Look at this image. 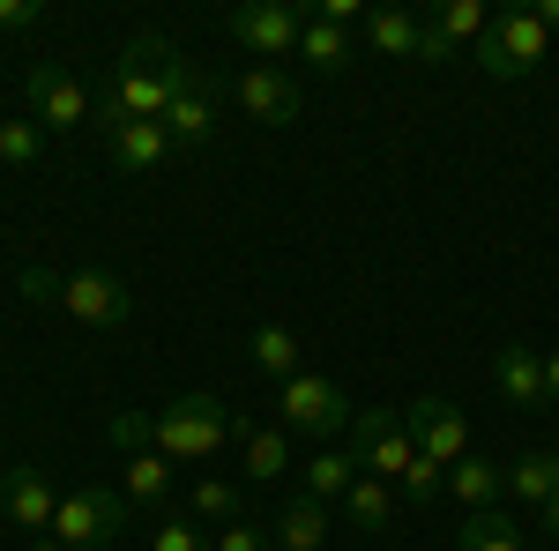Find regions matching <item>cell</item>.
Wrapping results in <instances>:
<instances>
[{"mask_svg": "<svg viewBox=\"0 0 559 551\" xmlns=\"http://www.w3.org/2000/svg\"><path fill=\"white\" fill-rule=\"evenodd\" d=\"M128 492H105V484H83V492H60V507H52V544L68 551H105L120 529H128Z\"/></svg>", "mask_w": 559, "mask_h": 551, "instance_id": "277c9868", "label": "cell"}, {"mask_svg": "<svg viewBox=\"0 0 559 551\" xmlns=\"http://www.w3.org/2000/svg\"><path fill=\"white\" fill-rule=\"evenodd\" d=\"M492 387H500L508 410H545V358L522 350V343H508V350L492 358Z\"/></svg>", "mask_w": 559, "mask_h": 551, "instance_id": "9a60e30c", "label": "cell"}, {"mask_svg": "<svg viewBox=\"0 0 559 551\" xmlns=\"http://www.w3.org/2000/svg\"><path fill=\"white\" fill-rule=\"evenodd\" d=\"M187 514L194 522H239V484H224V477H194V492H187Z\"/></svg>", "mask_w": 559, "mask_h": 551, "instance_id": "4316f807", "label": "cell"}, {"mask_svg": "<svg viewBox=\"0 0 559 551\" xmlns=\"http://www.w3.org/2000/svg\"><path fill=\"white\" fill-rule=\"evenodd\" d=\"M45 157V128L31 112H15V120H0V165H38Z\"/></svg>", "mask_w": 559, "mask_h": 551, "instance_id": "f1b7e54d", "label": "cell"}, {"mask_svg": "<svg viewBox=\"0 0 559 551\" xmlns=\"http://www.w3.org/2000/svg\"><path fill=\"white\" fill-rule=\"evenodd\" d=\"M440 484H448V469H432L426 455H418V463L403 469V484H395V492H403L411 507H432V500H440Z\"/></svg>", "mask_w": 559, "mask_h": 551, "instance_id": "1f68e13d", "label": "cell"}, {"mask_svg": "<svg viewBox=\"0 0 559 551\" xmlns=\"http://www.w3.org/2000/svg\"><path fill=\"white\" fill-rule=\"evenodd\" d=\"M23 298H38V306H45V298H52V268H23Z\"/></svg>", "mask_w": 559, "mask_h": 551, "instance_id": "e575fe53", "label": "cell"}, {"mask_svg": "<svg viewBox=\"0 0 559 551\" xmlns=\"http://www.w3.org/2000/svg\"><path fill=\"white\" fill-rule=\"evenodd\" d=\"M45 306H60V313L83 321V328H128L134 321V291H128V276H112V268L52 276V298H45Z\"/></svg>", "mask_w": 559, "mask_h": 551, "instance_id": "5b68a950", "label": "cell"}, {"mask_svg": "<svg viewBox=\"0 0 559 551\" xmlns=\"http://www.w3.org/2000/svg\"><path fill=\"white\" fill-rule=\"evenodd\" d=\"M492 31V15H485V0H440L426 15V38H418V60L440 68V60H463L477 38Z\"/></svg>", "mask_w": 559, "mask_h": 551, "instance_id": "8fae6325", "label": "cell"}, {"mask_svg": "<svg viewBox=\"0 0 559 551\" xmlns=\"http://www.w3.org/2000/svg\"><path fill=\"white\" fill-rule=\"evenodd\" d=\"M299 75L292 68H247L239 75V105H247V120H261V128H292L299 120Z\"/></svg>", "mask_w": 559, "mask_h": 551, "instance_id": "7c38bea8", "label": "cell"}, {"mask_svg": "<svg viewBox=\"0 0 559 551\" xmlns=\"http://www.w3.org/2000/svg\"><path fill=\"white\" fill-rule=\"evenodd\" d=\"M105 440H112L120 455H150V447H157V418H142V410H120V418L105 424Z\"/></svg>", "mask_w": 559, "mask_h": 551, "instance_id": "f546056e", "label": "cell"}, {"mask_svg": "<svg viewBox=\"0 0 559 551\" xmlns=\"http://www.w3.org/2000/svg\"><path fill=\"white\" fill-rule=\"evenodd\" d=\"M247 358H254L269 381H299V373H306V366H299L306 350H299V336H292L284 321H261L254 336H247Z\"/></svg>", "mask_w": 559, "mask_h": 551, "instance_id": "ac0fdd59", "label": "cell"}, {"mask_svg": "<svg viewBox=\"0 0 559 551\" xmlns=\"http://www.w3.org/2000/svg\"><path fill=\"white\" fill-rule=\"evenodd\" d=\"M448 492H455L471 514H485V507L508 500V477H500V463H485V455H463V463L448 469Z\"/></svg>", "mask_w": 559, "mask_h": 551, "instance_id": "d6986e66", "label": "cell"}, {"mask_svg": "<svg viewBox=\"0 0 559 551\" xmlns=\"http://www.w3.org/2000/svg\"><path fill=\"white\" fill-rule=\"evenodd\" d=\"M38 23H45L38 0H0V31H38Z\"/></svg>", "mask_w": 559, "mask_h": 551, "instance_id": "836d02e7", "label": "cell"}, {"mask_svg": "<svg viewBox=\"0 0 559 551\" xmlns=\"http://www.w3.org/2000/svg\"><path fill=\"white\" fill-rule=\"evenodd\" d=\"M299 60L313 68V75H344V68H350V31H344V23H321V15H306Z\"/></svg>", "mask_w": 559, "mask_h": 551, "instance_id": "603a6c76", "label": "cell"}, {"mask_svg": "<svg viewBox=\"0 0 559 551\" xmlns=\"http://www.w3.org/2000/svg\"><path fill=\"white\" fill-rule=\"evenodd\" d=\"M231 38L247 45L261 68H276V60H299L306 8H292V0H247V8H231Z\"/></svg>", "mask_w": 559, "mask_h": 551, "instance_id": "ba28073f", "label": "cell"}, {"mask_svg": "<svg viewBox=\"0 0 559 551\" xmlns=\"http://www.w3.org/2000/svg\"><path fill=\"white\" fill-rule=\"evenodd\" d=\"M269 537H276V551H321V544H329V507L299 492L292 507L276 514V529H269Z\"/></svg>", "mask_w": 559, "mask_h": 551, "instance_id": "ffe728a7", "label": "cell"}, {"mask_svg": "<svg viewBox=\"0 0 559 551\" xmlns=\"http://www.w3.org/2000/svg\"><path fill=\"white\" fill-rule=\"evenodd\" d=\"M52 507H60V492H52V477H45V469L23 463V469H8V477H0V514H8L23 537H45V529H52Z\"/></svg>", "mask_w": 559, "mask_h": 551, "instance_id": "4fadbf2b", "label": "cell"}, {"mask_svg": "<svg viewBox=\"0 0 559 551\" xmlns=\"http://www.w3.org/2000/svg\"><path fill=\"white\" fill-rule=\"evenodd\" d=\"M276 418L292 424V432H313V440H344L350 432V395L329 373H299V381H284V395H276Z\"/></svg>", "mask_w": 559, "mask_h": 551, "instance_id": "52a82bcc", "label": "cell"}, {"mask_svg": "<svg viewBox=\"0 0 559 551\" xmlns=\"http://www.w3.org/2000/svg\"><path fill=\"white\" fill-rule=\"evenodd\" d=\"M552 52V31L530 15V8H500L492 15V31L471 45V60L492 75V83H522V75H537V60Z\"/></svg>", "mask_w": 559, "mask_h": 551, "instance_id": "3957f363", "label": "cell"}, {"mask_svg": "<svg viewBox=\"0 0 559 551\" xmlns=\"http://www.w3.org/2000/svg\"><path fill=\"white\" fill-rule=\"evenodd\" d=\"M105 149H112V165L128 171V179H150L157 165H173V134H165V120H128L120 134H105Z\"/></svg>", "mask_w": 559, "mask_h": 551, "instance_id": "5bb4252c", "label": "cell"}, {"mask_svg": "<svg viewBox=\"0 0 559 551\" xmlns=\"http://www.w3.org/2000/svg\"><path fill=\"white\" fill-rule=\"evenodd\" d=\"M165 134H173V149H202V142L216 134V83H210V75H194V83L173 97Z\"/></svg>", "mask_w": 559, "mask_h": 551, "instance_id": "2e32d148", "label": "cell"}, {"mask_svg": "<svg viewBox=\"0 0 559 551\" xmlns=\"http://www.w3.org/2000/svg\"><path fill=\"white\" fill-rule=\"evenodd\" d=\"M224 440H239V418H231L216 395H173V403L157 410V455L173 469L210 463Z\"/></svg>", "mask_w": 559, "mask_h": 551, "instance_id": "7a4b0ae2", "label": "cell"}, {"mask_svg": "<svg viewBox=\"0 0 559 551\" xmlns=\"http://www.w3.org/2000/svg\"><path fill=\"white\" fill-rule=\"evenodd\" d=\"M418 38H426V15H411V8H373L366 15V45L381 60H418Z\"/></svg>", "mask_w": 559, "mask_h": 551, "instance_id": "e0dca14e", "label": "cell"}, {"mask_svg": "<svg viewBox=\"0 0 559 551\" xmlns=\"http://www.w3.org/2000/svg\"><path fill=\"white\" fill-rule=\"evenodd\" d=\"M545 537H552V551H559V492L545 500Z\"/></svg>", "mask_w": 559, "mask_h": 551, "instance_id": "8d00e7d4", "label": "cell"}, {"mask_svg": "<svg viewBox=\"0 0 559 551\" xmlns=\"http://www.w3.org/2000/svg\"><path fill=\"white\" fill-rule=\"evenodd\" d=\"M455 551H530V544H522V529H515V514H508V507H485V514H463Z\"/></svg>", "mask_w": 559, "mask_h": 551, "instance_id": "7402d4cb", "label": "cell"}, {"mask_svg": "<svg viewBox=\"0 0 559 551\" xmlns=\"http://www.w3.org/2000/svg\"><path fill=\"white\" fill-rule=\"evenodd\" d=\"M559 492V463H552V447H537V455H522L515 469H508V500H522V507H545Z\"/></svg>", "mask_w": 559, "mask_h": 551, "instance_id": "cb8c5ba5", "label": "cell"}, {"mask_svg": "<svg viewBox=\"0 0 559 551\" xmlns=\"http://www.w3.org/2000/svg\"><path fill=\"white\" fill-rule=\"evenodd\" d=\"M216 551H276V537L254 529V522H224V529H216Z\"/></svg>", "mask_w": 559, "mask_h": 551, "instance_id": "d6a6232c", "label": "cell"}, {"mask_svg": "<svg viewBox=\"0 0 559 551\" xmlns=\"http://www.w3.org/2000/svg\"><path fill=\"white\" fill-rule=\"evenodd\" d=\"M545 403H559V350H545Z\"/></svg>", "mask_w": 559, "mask_h": 551, "instance_id": "d590c367", "label": "cell"}, {"mask_svg": "<svg viewBox=\"0 0 559 551\" xmlns=\"http://www.w3.org/2000/svg\"><path fill=\"white\" fill-rule=\"evenodd\" d=\"M530 15H537V23H545V31H559V0H537V8H530Z\"/></svg>", "mask_w": 559, "mask_h": 551, "instance_id": "74e56055", "label": "cell"}, {"mask_svg": "<svg viewBox=\"0 0 559 551\" xmlns=\"http://www.w3.org/2000/svg\"><path fill=\"white\" fill-rule=\"evenodd\" d=\"M150 551H216V537H202V522L187 514V522H157L150 529Z\"/></svg>", "mask_w": 559, "mask_h": 551, "instance_id": "4dcf8cb0", "label": "cell"}, {"mask_svg": "<svg viewBox=\"0 0 559 551\" xmlns=\"http://www.w3.org/2000/svg\"><path fill=\"white\" fill-rule=\"evenodd\" d=\"M165 492H173V463H165L157 447H150V455H128V500H134V507H142V500L157 507Z\"/></svg>", "mask_w": 559, "mask_h": 551, "instance_id": "83f0119b", "label": "cell"}, {"mask_svg": "<svg viewBox=\"0 0 559 551\" xmlns=\"http://www.w3.org/2000/svg\"><path fill=\"white\" fill-rule=\"evenodd\" d=\"M239 447H247V477H284L292 469V440L284 432H261V424H239Z\"/></svg>", "mask_w": 559, "mask_h": 551, "instance_id": "484cf974", "label": "cell"}, {"mask_svg": "<svg viewBox=\"0 0 559 551\" xmlns=\"http://www.w3.org/2000/svg\"><path fill=\"white\" fill-rule=\"evenodd\" d=\"M194 83V60L165 38H134L120 60H112V83L97 89V134H120L128 120H165L173 97Z\"/></svg>", "mask_w": 559, "mask_h": 551, "instance_id": "6da1fadb", "label": "cell"}, {"mask_svg": "<svg viewBox=\"0 0 559 551\" xmlns=\"http://www.w3.org/2000/svg\"><path fill=\"white\" fill-rule=\"evenodd\" d=\"M31 551H68V544H52V537H38V544H31Z\"/></svg>", "mask_w": 559, "mask_h": 551, "instance_id": "f35d334b", "label": "cell"}, {"mask_svg": "<svg viewBox=\"0 0 559 551\" xmlns=\"http://www.w3.org/2000/svg\"><path fill=\"white\" fill-rule=\"evenodd\" d=\"M23 97H31V120H38L45 134H75L97 120V97H90L68 68H52V60H38L31 75H23Z\"/></svg>", "mask_w": 559, "mask_h": 551, "instance_id": "9c48e42d", "label": "cell"}, {"mask_svg": "<svg viewBox=\"0 0 559 551\" xmlns=\"http://www.w3.org/2000/svg\"><path fill=\"white\" fill-rule=\"evenodd\" d=\"M350 484H358V463H350V447H313V463H306V500L336 507Z\"/></svg>", "mask_w": 559, "mask_h": 551, "instance_id": "44dd1931", "label": "cell"}, {"mask_svg": "<svg viewBox=\"0 0 559 551\" xmlns=\"http://www.w3.org/2000/svg\"><path fill=\"white\" fill-rule=\"evenodd\" d=\"M552 463H559V447H552Z\"/></svg>", "mask_w": 559, "mask_h": 551, "instance_id": "ab89813d", "label": "cell"}, {"mask_svg": "<svg viewBox=\"0 0 559 551\" xmlns=\"http://www.w3.org/2000/svg\"><path fill=\"white\" fill-rule=\"evenodd\" d=\"M403 424H411V447H418L432 469H455L471 455V418H463L455 403H440V395H418V403L403 410Z\"/></svg>", "mask_w": 559, "mask_h": 551, "instance_id": "30bf717a", "label": "cell"}, {"mask_svg": "<svg viewBox=\"0 0 559 551\" xmlns=\"http://www.w3.org/2000/svg\"><path fill=\"white\" fill-rule=\"evenodd\" d=\"M350 463H358V477H388V484H403V469L418 463V447H411V424L395 418V410H358L344 432Z\"/></svg>", "mask_w": 559, "mask_h": 551, "instance_id": "8992f818", "label": "cell"}, {"mask_svg": "<svg viewBox=\"0 0 559 551\" xmlns=\"http://www.w3.org/2000/svg\"><path fill=\"white\" fill-rule=\"evenodd\" d=\"M344 514H350V529H388V514H395V484L388 477H358L344 492Z\"/></svg>", "mask_w": 559, "mask_h": 551, "instance_id": "d4e9b609", "label": "cell"}]
</instances>
